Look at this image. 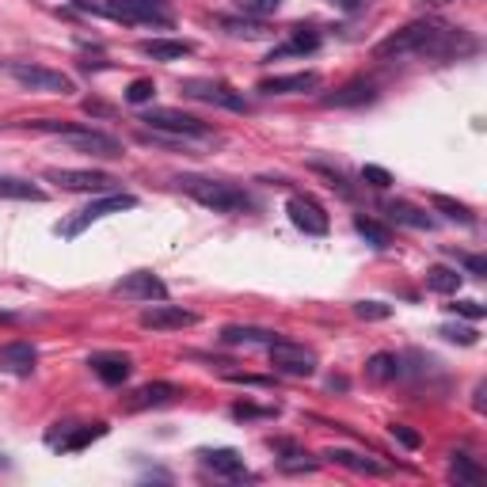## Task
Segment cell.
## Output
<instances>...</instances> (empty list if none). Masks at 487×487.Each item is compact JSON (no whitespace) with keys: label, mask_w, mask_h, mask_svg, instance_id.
I'll return each instance as SVG.
<instances>
[{"label":"cell","mask_w":487,"mask_h":487,"mask_svg":"<svg viewBox=\"0 0 487 487\" xmlns=\"http://www.w3.org/2000/svg\"><path fill=\"white\" fill-rule=\"evenodd\" d=\"M323 46V35L313 27H294L289 31V39L282 46H274V50L267 54V61H282V58H308V54H316Z\"/></svg>","instance_id":"5bb4252c"},{"label":"cell","mask_w":487,"mask_h":487,"mask_svg":"<svg viewBox=\"0 0 487 487\" xmlns=\"http://www.w3.org/2000/svg\"><path fill=\"white\" fill-rule=\"evenodd\" d=\"M396 373H400V359H396V354H373V359L366 362V377L373 385L396 381Z\"/></svg>","instance_id":"83f0119b"},{"label":"cell","mask_w":487,"mask_h":487,"mask_svg":"<svg viewBox=\"0 0 487 487\" xmlns=\"http://www.w3.org/2000/svg\"><path fill=\"white\" fill-rule=\"evenodd\" d=\"M137 206V199L134 194H126V190H111V194H100L95 202H88L80 214L73 217V221H65V225H58V236H65V240H73V236H80L88 229V225H95V221H103V217H111V214H122V209H134Z\"/></svg>","instance_id":"8992f818"},{"label":"cell","mask_w":487,"mask_h":487,"mask_svg":"<svg viewBox=\"0 0 487 487\" xmlns=\"http://www.w3.org/2000/svg\"><path fill=\"white\" fill-rule=\"evenodd\" d=\"M39 362V350L31 343H4L0 347V369L12 373V377H31Z\"/></svg>","instance_id":"2e32d148"},{"label":"cell","mask_w":487,"mask_h":487,"mask_svg":"<svg viewBox=\"0 0 487 487\" xmlns=\"http://www.w3.org/2000/svg\"><path fill=\"white\" fill-rule=\"evenodd\" d=\"M103 434H107V423H84V427H76V430L50 434L46 442H50L54 449H61V453H76V449H84L88 442H95V438H103Z\"/></svg>","instance_id":"44dd1931"},{"label":"cell","mask_w":487,"mask_h":487,"mask_svg":"<svg viewBox=\"0 0 487 487\" xmlns=\"http://www.w3.org/2000/svg\"><path fill=\"white\" fill-rule=\"evenodd\" d=\"M377 100V88L369 84V80H350L339 92L323 95V107H362V103H373Z\"/></svg>","instance_id":"7402d4cb"},{"label":"cell","mask_w":487,"mask_h":487,"mask_svg":"<svg viewBox=\"0 0 487 487\" xmlns=\"http://www.w3.org/2000/svg\"><path fill=\"white\" fill-rule=\"evenodd\" d=\"M199 323V313H190L183 305H164V301H149V308L141 313V328L149 332H183Z\"/></svg>","instance_id":"8fae6325"},{"label":"cell","mask_w":487,"mask_h":487,"mask_svg":"<svg viewBox=\"0 0 487 487\" xmlns=\"http://www.w3.org/2000/svg\"><path fill=\"white\" fill-rule=\"evenodd\" d=\"M12 80H20L31 92H50V95H73L76 80L61 69H46V65H27V61H8L4 65Z\"/></svg>","instance_id":"52a82bcc"},{"label":"cell","mask_w":487,"mask_h":487,"mask_svg":"<svg viewBox=\"0 0 487 487\" xmlns=\"http://www.w3.org/2000/svg\"><path fill=\"white\" fill-rule=\"evenodd\" d=\"M323 457L335 461V465H343V468H350V473H362V476H381L385 473L381 461L366 457V453H359V449H328Z\"/></svg>","instance_id":"d4e9b609"},{"label":"cell","mask_w":487,"mask_h":487,"mask_svg":"<svg viewBox=\"0 0 487 487\" xmlns=\"http://www.w3.org/2000/svg\"><path fill=\"white\" fill-rule=\"evenodd\" d=\"M80 8L100 12L107 20H122V23H153V27H172L175 12L168 0H76Z\"/></svg>","instance_id":"7a4b0ae2"},{"label":"cell","mask_w":487,"mask_h":487,"mask_svg":"<svg viewBox=\"0 0 487 487\" xmlns=\"http://www.w3.org/2000/svg\"><path fill=\"white\" fill-rule=\"evenodd\" d=\"M354 316H359V320H388V316H393V305H385V301H359V305H354Z\"/></svg>","instance_id":"d590c367"},{"label":"cell","mask_w":487,"mask_h":487,"mask_svg":"<svg viewBox=\"0 0 487 487\" xmlns=\"http://www.w3.org/2000/svg\"><path fill=\"white\" fill-rule=\"evenodd\" d=\"M69 149H76V153H88V156H122V141L119 137H111V134H103V129H92V126H65L61 134H58Z\"/></svg>","instance_id":"9c48e42d"},{"label":"cell","mask_w":487,"mask_h":487,"mask_svg":"<svg viewBox=\"0 0 487 487\" xmlns=\"http://www.w3.org/2000/svg\"><path fill=\"white\" fill-rule=\"evenodd\" d=\"M461 263H465L468 274H476V279H483V274H487V259L483 255H465Z\"/></svg>","instance_id":"ee69618b"},{"label":"cell","mask_w":487,"mask_h":487,"mask_svg":"<svg viewBox=\"0 0 487 487\" xmlns=\"http://www.w3.org/2000/svg\"><path fill=\"white\" fill-rule=\"evenodd\" d=\"M274 453H286V457L279 461L282 473H316V461H305V453L294 446V442H270Z\"/></svg>","instance_id":"f1b7e54d"},{"label":"cell","mask_w":487,"mask_h":487,"mask_svg":"<svg viewBox=\"0 0 487 487\" xmlns=\"http://www.w3.org/2000/svg\"><path fill=\"white\" fill-rule=\"evenodd\" d=\"M449 308H453L457 316H465V320H483V313H487V308H483L480 301H453Z\"/></svg>","instance_id":"b9f144b4"},{"label":"cell","mask_w":487,"mask_h":487,"mask_svg":"<svg viewBox=\"0 0 487 487\" xmlns=\"http://www.w3.org/2000/svg\"><path fill=\"white\" fill-rule=\"evenodd\" d=\"M316 172L323 175V180H328V187H332V190L343 194V199H350V194H354V187L343 180V172H332V168H323V164H316Z\"/></svg>","instance_id":"f35d334b"},{"label":"cell","mask_w":487,"mask_h":487,"mask_svg":"<svg viewBox=\"0 0 487 487\" xmlns=\"http://www.w3.org/2000/svg\"><path fill=\"white\" fill-rule=\"evenodd\" d=\"M274 339H282V335L270 328H252V323H229V328H221L225 347H270Z\"/></svg>","instance_id":"ac0fdd59"},{"label":"cell","mask_w":487,"mask_h":487,"mask_svg":"<svg viewBox=\"0 0 487 487\" xmlns=\"http://www.w3.org/2000/svg\"><path fill=\"white\" fill-rule=\"evenodd\" d=\"M449 476L457 480V483H480V480H483V468H480L473 457H468V453H453Z\"/></svg>","instance_id":"1f68e13d"},{"label":"cell","mask_w":487,"mask_h":487,"mask_svg":"<svg viewBox=\"0 0 487 487\" xmlns=\"http://www.w3.org/2000/svg\"><path fill=\"white\" fill-rule=\"evenodd\" d=\"M221 27L229 31L233 39H267V27H263V20H248V15H244V20H236V15H225Z\"/></svg>","instance_id":"4dcf8cb0"},{"label":"cell","mask_w":487,"mask_h":487,"mask_svg":"<svg viewBox=\"0 0 487 487\" xmlns=\"http://www.w3.org/2000/svg\"><path fill=\"white\" fill-rule=\"evenodd\" d=\"M0 199L8 202H46V190L20 175H0Z\"/></svg>","instance_id":"484cf974"},{"label":"cell","mask_w":487,"mask_h":487,"mask_svg":"<svg viewBox=\"0 0 487 487\" xmlns=\"http://www.w3.org/2000/svg\"><path fill=\"white\" fill-rule=\"evenodd\" d=\"M279 408H255V403H233V419H274Z\"/></svg>","instance_id":"ab89813d"},{"label":"cell","mask_w":487,"mask_h":487,"mask_svg":"<svg viewBox=\"0 0 487 487\" xmlns=\"http://www.w3.org/2000/svg\"><path fill=\"white\" fill-rule=\"evenodd\" d=\"M175 396H180V388L168 385V381H156V385H141L134 396L126 400L129 412H145V408H164V403H172Z\"/></svg>","instance_id":"ffe728a7"},{"label":"cell","mask_w":487,"mask_h":487,"mask_svg":"<svg viewBox=\"0 0 487 487\" xmlns=\"http://www.w3.org/2000/svg\"><path fill=\"white\" fill-rule=\"evenodd\" d=\"M430 206L438 209V214H446L449 221H461V225H476L473 209H468L465 202H457V199H446V194H434V199H430Z\"/></svg>","instance_id":"d6a6232c"},{"label":"cell","mask_w":487,"mask_h":487,"mask_svg":"<svg viewBox=\"0 0 487 487\" xmlns=\"http://www.w3.org/2000/svg\"><path fill=\"white\" fill-rule=\"evenodd\" d=\"M286 214L305 236H323L332 229V217L323 214V206L316 199H308V194H294V199L286 202Z\"/></svg>","instance_id":"7c38bea8"},{"label":"cell","mask_w":487,"mask_h":487,"mask_svg":"<svg viewBox=\"0 0 487 487\" xmlns=\"http://www.w3.org/2000/svg\"><path fill=\"white\" fill-rule=\"evenodd\" d=\"M46 180L58 183L61 190H88V194H111L119 190V180L111 172L95 168H46Z\"/></svg>","instance_id":"ba28073f"},{"label":"cell","mask_w":487,"mask_h":487,"mask_svg":"<svg viewBox=\"0 0 487 487\" xmlns=\"http://www.w3.org/2000/svg\"><path fill=\"white\" fill-rule=\"evenodd\" d=\"M339 4H343V8H359L362 0H339Z\"/></svg>","instance_id":"bcb514c9"},{"label":"cell","mask_w":487,"mask_h":487,"mask_svg":"<svg viewBox=\"0 0 487 487\" xmlns=\"http://www.w3.org/2000/svg\"><path fill=\"white\" fill-rule=\"evenodd\" d=\"M461 279H465V274L453 270V267H430L427 270V289H430V294H457Z\"/></svg>","instance_id":"4316f807"},{"label":"cell","mask_w":487,"mask_h":487,"mask_svg":"<svg viewBox=\"0 0 487 487\" xmlns=\"http://www.w3.org/2000/svg\"><path fill=\"white\" fill-rule=\"evenodd\" d=\"M180 92L187 100H199V103H209V107H225V111H236V115H248V100L225 80H214V76H187L180 80Z\"/></svg>","instance_id":"5b68a950"},{"label":"cell","mask_w":487,"mask_h":487,"mask_svg":"<svg viewBox=\"0 0 487 487\" xmlns=\"http://www.w3.org/2000/svg\"><path fill=\"white\" fill-rule=\"evenodd\" d=\"M423 8H442V4H449V0H419Z\"/></svg>","instance_id":"f6af8a7d"},{"label":"cell","mask_w":487,"mask_h":487,"mask_svg":"<svg viewBox=\"0 0 487 487\" xmlns=\"http://www.w3.org/2000/svg\"><path fill=\"white\" fill-rule=\"evenodd\" d=\"M354 229H359V236H362L366 244H373L377 252L393 248V233H388L385 225H377V221H369V217H354Z\"/></svg>","instance_id":"f546056e"},{"label":"cell","mask_w":487,"mask_h":487,"mask_svg":"<svg viewBox=\"0 0 487 487\" xmlns=\"http://www.w3.org/2000/svg\"><path fill=\"white\" fill-rule=\"evenodd\" d=\"M153 95H156V84L149 76H137L134 84L126 88V103H134V107H141V103H153Z\"/></svg>","instance_id":"e575fe53"},{"label":"cell","mask_w":487,"mask_h":487,"mask_svg":"<svg viewBox=\"0 0 487 487\" xmlns=\"http://www.w3.org/2000/svg\"><path fill=\"white\" fill-rule=\"evenodd\" d=\"M240 15H248V20H263V15H274L282 8V0H236Z\"/></svg>","instance_id":"836d02e7"},{"label":"cell","mask_w":487,"mask_h":487,"mask_svg":"<svg viewBox=\"0 0 487 487\" xmlns=\"http://www.w3.org/2000/svg\"><path fill=\"white\" fill-rule=\"evenodd\" d=\"M180 187H183L199 206L214 209V214H244V209H252V194L244 190V187H236V183L199 180V175H190V180H180Z\"/></svg>","instance_id":"3957f363"},{"label":"cell","mask_w":487,"mask_h":487,"mask_svg":"<svg viewBox=\"0 0 487 487\" xmlns=\"http://www.w3.org/2000/svg\"><path fill=\"white\" fill-rule=\"evenodd\" d=\"M137 50L153 61H183L194 54V46L183 39H145V42H137Z\"/></svg>","instance_id":"603a6c76"},{"label":"cell","mask_w":487,"mask_h":487,"mask_svg":"<svg viewBox=\"0 0 487 487\" xmlns=\"http://www.w3.org/2000/svg\"><path fill=\"white\" fill-rule=\"evenodd\" d=\"M267 350H270V366L279 373H286V377H313V373H316V354L308 347H301V343L274 339Z\"/></svg>","instance_id":"30bf717a"},{"label":"cell","mask_w":487,"mask_h":487,"mask_svg":"<svg viewBox=\"0 0 487 487\" xmlns=\"http://www.w3.org/2000/svg\"><path fill=\"white\" fill-rule=\"evenodd\" d=\"M229 381H236V385H252V388H270L274 381L270 377H252V373H225Z\"/></svg>","instance_id":"7bdbcfd3"},{"label":"cell","mask_w":487,"mask_h":487,"mask_svg":"<svg viewBox=\"0 0 487 487\" xmlns=\"http://www.w3.org/2000/svg\"><path fill=\"white\" fill-rule=\"evenodd\" d=\"M476 50V39L465 35L461 27H449L442 20H415L408 27L393 31L388 39L377 42V54L381 61H400V58H461V54H473Z\"/></svg>","instance_id":"6da1fadb"},{"label":"cell","mask_w":487,"mask_h":487,"mask_svg":"<svg viewBox=\"0 0 487 487\" xmlns=\"http://www.w3.org/2000/svg\"><path fill=\"white\" fill-rule=\"evenodd\" d=\"M202 468H209L214 476H225V480H248V465H244V457L236 449H202Z\"/></svg>","instance_id":"9a60e30c"},{"label":"cell","mask_w":487,"mask_h":487,"mask_svg":"<svg viewBox=\"0 0 487 487\" xmlns=\"http://www.w3.org/2000/svg\"><path fill=\"white\" fill-rule=\"evenodd\" d=\"M88 366H92L95 377H100L103 385H111V388H115V385H126V381H129V369H134L126 354H92Z\"/></svg>","instance_id":"d6986e66"},{"label":"cell","mask_w":487,"mask_h":487,"mask_svg":"<svg viewBox=\"0 0 487 487\" xmlns=\"http://www.w3.org/2000/svg\"><path fill=\"white\" fill-rule=\"evenodd\" d=\"M442 335L449 339V343H461V347H473L476 343V328H461V323H446Z\"/></svg>","instance_id":"74e56055"},{"label":"cell","mask_w":487,"mask_h":487,"mask_svg":"<svg viewBox=\"0 0 487 487\" xmlns=\"http://www.w3.org/2000/svg\"><path fill=\"white\" fill-rule=\"evenodd\" d=\"M385 214H388V221H396V225H408V229H434V217L427 214V209H419V206H412V202H385Z\"/></svg>","instance_id":"cb8c5ba5"},{"label":"cell","mask_w":487,"mask_h":487,"mask_svg":"<svg viewBox=\"0 0 487 487\" xmlns=\"http://www.w3.org/2000/svg\"><path fill=\"white\" fill-rule=\"evenodd\" d=\"M388 434H393L400 446H408V449H419V446H423V438H419L412 427H403V423H393V427H388Z\"/></svg>","instance_id":"60d3db41"},{"label":"cell","mask_w":487,"mask_h":487,"mask_svg":"<svg viewBox=\"0 0 487 487\" xmlns=\"http://www.w3.org/2000/svg\"><path fill=\"white\" fill-rule=\"evenodd\" d=\"M111 294L126 297V301H164L168 297V286L160 282L153 270H134V274H126L122 282L111 286Z\"/></svg>","instance_id":"4fadbf2b"},{"label":"cell","mask_w":487,"mask_h":487,"mask_svg":"<svg viewBox=\"0 0 487 487\" xmlns=\"http://www.w3.org/2000/svg\"><path fill=\"white\" fill-rule=\"evenodd\" d=\"M362 183H369L373 190H388V187H393V175H388L381 164H366L362 168Z\"/></svg>","instance_id":"8d00e7d4"},{"label":"cell","mask_w":487,"mask_h":487,"mask_svg":"<svg viewBox=\"0 0 487 487\" xmlns=\"http://www.w3.org/2000/svg\"><path fill=\"white\" fill-rule=\"evenodd\" d=\"M316 84H320V73H289V76L259 80L255 92H263V95H297V92H313Z\"/></svg>","instance_id":"e0dca14e"},{"label":"cell","mask_w":487,"mask_h":487,"mask_svg":"<svg viewBox=\"0 0 487 487\" xmlns=\"http://www.w3.org/2000/svg\"><path fill=\"white\" fill-rule=\"evenodd\" d=\"M141 122L153 129V134H168V137H190V141H217L214 126H206L202 119L183 115L175 107H149L141 115Z\"/></svg>","instance_id":"277c9868"}]
</instances>
